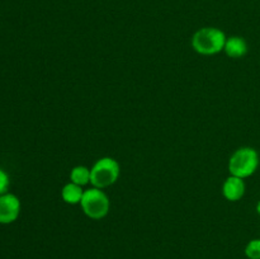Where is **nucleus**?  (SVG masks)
I'll return each instance as SVG.
<instances>
[{"mask_svg": "<svg viewBox=\"0 0 260 259\" xmlns=\"http://www.w3.org/2000/svg\"><path fill=\"white\" fill-rule=\"evenodd\" d=\"M70 182L84 187L90 183V169L84 165H76L70 172Z\"/></svg>", "mask_w": 260, "mask_h": 259, "instance_id": "obj_9", "label": "nucleus"}, {"mask_svg": "<svg viewBox=\"0 0 260 259\" xmlns=\"http://www.w3.org/2000/svg\"><path fill=\"white\" fill-rule=\"evenodd\" d=\"M245 255L248 259H260V239H253L246 244Z\"/></svg>", "mask_w": 260, "mask_h": 259, "instance_id": "obj_10", "label": "nucleus"}, {"mask_svg": "<svg viewBox=\"0 0 260 259\" xmlns=\"http://www.w3.org/2000/svg\"><path fill=\"white\" fill-rule=\"evenodd\" d=\"M228 37L225 32L216 27H205L198 29L192 37V47L203 56L217 55L222 52Z\"/></svg>", "mask_w": 260, "mask_h": 259, "instance_id": "obj_1", "label": "nucleus"}, {"mask_svg": "<svg viewBox=\"0 0 260 259\" xmlns=\"http://www.w3.org/2000/svg\"><path fill=\"white\" fill-rule=\"evenodd\" d=\"M20 201L12 193L0 196V223L8 225L19 217Z\"/></svg>", "mask_w": 260, "mask_h": 259, "instance_id": "obj_5", "label": "nucleus"}, {"mask_svg": "<svg viewBox=\"0 0 260 259\" xmlns=\"http://www.w3.org/2000/svg\"><path fill=\"white\" fill-rule=\"evenodd\" d=\"M9 188V177L3 169H0V196L5 195Z\"/></svg>", "mask_w": 260, "mask_h": 259, "instance_id": "obj_11", "label": "nucleus"}, {"mask_svg": "<svg viewBox=\"0 0 260 259\" xmlns=\"http://www.w3.org/2000/svg\"><path fill=\"white\" fill-rule=\"evenodd\" d=\"M80 206L85 216L91 220H102L111 210V201L103 189L91 187L84 190Z\"/></svg>", "mask_w": 260, "mask_h": 259, "instance_id": "obj_4", "label": "nucleus"}, {"mask_svg": "<svg viewBox=\"0 0 260 259\" xmlns=\"http://www.w3.org/2000/svg\"><path fill=\"white\" fill-rule=\"evenodd\" d=\"M119 174L121 167L116 159L111 156L101 157L90 168V184L99 189H104L113 185L118 180Z\"/></svg>", "mask_w": 260, "mask_h": 259, "instance_id": "obj_3", "label": "nucleus"}, {"mask_svg": "<svg viewBox=\"0 0 260 259\" xmlns=\"http://www.w3.org/2000/svg\"><path fill=\"white\" fill-rule=\"evenodd\" d=\"M223 52L230 58H241L248 53V43L240 36H233L226 40Z\"/></svg>", "mask_w": 260, "mask_h": 259, "instance_id": "obj_7", "label": "nucleus"}, {"mask_svg": "<svg viewBox=\"0 0 260 259\" xmlns=\"http://www.w3.org/2000/svg\"><path fill=\"white\" fill-rule=\"evenodd\" d=\"M245 189L246 185L244 179L239 177H234V175H230L222 184L223 197L228 201H231V202H236V201L241 200L245 195Z\"/></svg>", "mask_w": 260, "mask_h": 259, "instance_id": "obj_6", "label": "nucleus"}, {"mask_svg": "<svg viewBox=\"0 0 260 259\" xmlns=\"http://www.w3.org/2000/svg\"><path fill=\"white\" fill-rule=\"evenodd\" d=\"M84 189L80 185L75 184L73 182H69L61 189V198L68 205H80V201L83 198Z\"/></svg>", "mask_w": 260, "mask_h": 259, "instance_id": "obj_8", "label": "nucleus"}, {"mask_svg": "<svg viewBox=\"0 0 260 259\" xmlns=\"http://www.w3.org/2000/svg\"><path fill=\"white\" fill-rule=\"evenodd\" d=\"M259 167V154L254 147L244 146L236 150L229 160V173L241 179L251 177Z\"/></svg>", "mask_w": 260, "mask_h": 259, "instance_id": "obj_2", "label": "nucleus"}, {"mask_svg": "<svg viewBox=\"0 0 260 259\" xmlns=\"http://www.w3.org/2000/svg\"><path fill=\"white\" fill-rule=\"evenodd\" d=\"M256 212H258V215H260V201L256 203Z\"/></svg>", "mask_w": 260, "mask_h": 259, "instance_id": "obj_12", "label": "nucleus"}]
</instances>
